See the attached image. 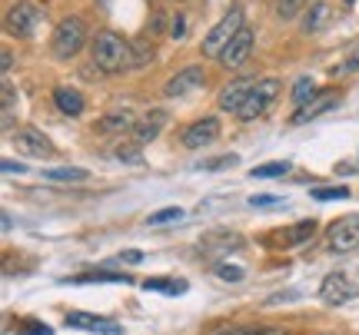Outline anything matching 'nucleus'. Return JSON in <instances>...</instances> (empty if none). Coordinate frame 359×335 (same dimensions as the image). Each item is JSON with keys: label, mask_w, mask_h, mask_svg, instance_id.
I'll return each mask as SVG.
<instances>
[{"label": "nucleus", "mask_w": 359, "mask_h": 335, "mask_svg": "<svg viewBox=\"0 0 359 335\" xmlns=\"http://www.w3.org/2000/svg\"><path fill=\"white\" fill-rule=\"evenodd\" d=\"M336 106H339V97H336L333 90H330V93H320L316 100H309L306 106H299L290 123H293V127H299V123H309V120H316V116H323V113H330V110H336Z\"/></svg>", "instance_id": "nucleus-12"}, {"label": "nucleus", "mask_w": 359, "mask_h": 335, "mask_svg": "<svg viewBox=\"0 0 359 335\" xmlns=\"http://www.w3.org/2000/svg\"><path fill=\"white\" fill-rule=\"evenodd\" d=\"M13 146H17V153L20 156H34V159H47L53 156V143L34 127H24L17 136H13Z\"/></svg>", "instance_id": "nucleus-8"}, {"label": "nucleus", "mask_w": 359, "mask_h": 335, "mask_svg": "<svg viewBox=\"0 0 359 335\" xmlns=\"http://www.w3.org/2000/svg\"><path fill=\"white\" fill-rule=\"evenodd\" d=\"M67 325L70 329H87V332H103V335H120V325L107 322L100 315H90V312H67Z\"/></svg>", "instance_id": "nucleus-16"}, {"label": "nucleus", "mask_w": 359, "mask_h": 335, "mask_svg": "<svg viewBox=\"0 0 359 335\" xmlns=\"http://www.w3.org/2000/svg\"><path fill=\"white\" fill-rule=\"evenodd\" d=\"M223 166H236V156L226 153L219 156V159H210V163H200V169H223Z\"/></svg>", "instance_id": "nucleus-28"}, {"label": "nucleus", "mask_w": 359, "mask_h": 335, "mask_svg": "<svg viewBox=\"0 0 359 335\" xmlns=\"http://www.w3.org/2000/svg\"><path fill=\"white\" fill-rule=\"evenodd\" d=\"M240 236H236V232H213V236H206L203 239V249L206 252H213V249H217V252H230V249H240Z\"/></svg>", "instance_id": "nucleus-19"}, {"label": "nucleus", "mask_w": 359, "mask_h": 335, "mask_svg": "<svg viewBox=\"0 0 359 335\" xmlns=\"http://www.w3.org/2000/svg\"><path fill=\"white\" fill-rule=\"evenodd\" d=\"M180 220H183V209H180V206H167V209H160V213H150L147 226H167V222H180Z\"/></svg>", "instance_id": "nucleus-25"}, {"label": "nucleus", "mask_w": 359, "mask_h": 335, "mask_svg": "<svg viewBox=\"0 0 359 335\" xmlns=\"http://www.w3.org/2000/svg\"><path fill=\"white\" fill-rule=\"evenodd\" d=\"M283 173H290V163H263V166L250 169L253 180H273V176H283Z\"/></svg>", "instance_id": "nucleus-23"}, {"label": "nucleus", "mask_w": 359, "mask_h": 335, "mask_svg": "<svg viewBox=\"0 0 359 335\" xmlns=\"http://www.w3.org/2000/svg\"><path fill=\"white\" fill-rule=\"evenodd\" d=\"M116 159H127V163H137L140 156H137V150H133V146H116Z\"/></svg>", "instance_id": "nucleus-33"}, {"label": "nucleus", "mask_w": 359, "mask_h": 335, "mask_svg": "<svg viewBox=\"0 0 359 335\" xmlns=\"http://www.w3.org/2000/svg\"><path fill=\"white\" fill-rule=\"evenodd\" d=\"M326 243L333 252H353L359 249V216H339L326 229Z\"/></svg>", "instance_id": "nucleus-5"}, {"label": "nucleus", "mask_w": 359, "mask_h": 335, "mask_svg": "<svg viewBox=\"0 0 359 335\" xmlns=\"http://www.w3.org/2000/svg\"><path fill=\"white\" fill-rule=\"evenodd\" d=\"M259 335H280V332H259Z\"/></svg>", "instance_id": "nucleus-40"}, {"label": "nucleus", "mask_w": 359, "mask_h": 335, "mask_svg": "<svg viewBox=\"0 0 359 335\" xmlns=\"http://www.w3.org/2000/svg\"><path fill=\"white\" fill-rule=\"evenodd\" d=\"M40 24H43V13H40L34 3H27V0H20V3L7 13V30L17 34V37H34Z\"/></svg>", "instance_id": "nucleus-6"}, {"label": "nucleus", "mask_w": 359, "mask_h": 335, "mask_svg": "<svg viewBox=\"0 0 359 335\" xmlns=\"http://www.w3.org/2000/svg\"><path fill=\"white\" fill-rule=\"evenodd\" d=\"M4 173H17V176H20L24 166H20V163H11V159H4Z\"/></svg>", "instance_id": "nucleus-36"}, {"label": "nucleus", "mask_w": 359, "mask_h": 335, "mask_svg": "<svg viewBox=\"0 0 359 335\" xmlns=\"http://www.w3.org/2000/svg\"><path fill=\"white\" fill-rule=\"evenodd\" d=\"M253 87H257V77H236L230 87H223V93H219V110L236 116L240 110H243L246 97L253 93Z\"/></svg>", "instance_id": "nucleus-9"}, {"label": "nucleus", "mask_w": 359, "mask_h": 335, "mask_svg": "<svg viewBox=\"0 0 359 335\" xmlns=\"http://www.w3.org/2000/svg\"><path fill=\"white\" fill-rule=\"evenodd\" d=\"M250 53H253V30L243 27V30L226 43V50L219 53V64L226 66V70H230V66H243L246 60H250Z\"/></svg>", "instance_id": "nucleus-11"}, {"label": "nucleus", "mask_w": 359, "mask_h": 335, "mask_svg": "<svg viewBox=\"0 0 359 335\" xmlns=\"http://www.w3.org/2000/svg\"><path fill=\"white\" fill-rule=\"evenodd\" d=\"M90 53H93V64L100 66L103 73H120L123 66H133V50H130V43L120 37V34H114V30L97 34Z\"/></svg>", "instance_id": "nucleus-1"}, {"label": "nucleus", "mask_w": 359, "mask_h": 335, "mask_svg": "<svg viewBox=\"0 0 359 335\" xmlns=\"http://www.w3.org/2000/svg\"><path fill=\"white\" fill-rule=\"evenodd\" d=\"M219 335H246V332H240V329H230V332H219Z\"/></svg>", "instance_id": "nucleus-39"}, {"label": "nucleus", "mask_w": 359, "mask_h": 335, "mask_svg": "<svg viewBox=\"0 0 359 335\" xmlns=\"http://www.w3.org/2000/svg\"><path fill=\"white\" fill-rule=\"evenodd\" d=\"M303 3H306V0H276V17H280V20H293V17H299Z\"/></svg>", "instance_id": "nucleus-26"}, {"label": "nucleus", "mask_w": 359, "mask_h": 335, "mask_svg": "<svg viewBox=\"0 0 359 335\" xmlns=\"http://www.w3.org/2000/svg\"><path fill=\"white\" fill-rule=\"evenodd\" d=\"M217 276L226 279V283H236V279H243V269H236V266H217Z\"/></svg>", "instance_id": "nucleus-29"}, {"label": "nucleus", "mask_w": 359, "mask_h": 335, "mask_svg": "<svg viewBox=\"0 0 359 335\" xmlns=\"http://www.w3.org/2000/svg\"><path fill=\"white\" fill-rule=\"evenodd\" d=\"M20 332H27V335H53L50 325H40V322H24L20 325Z\"/></svg>", "instance_id": "nucleus-30"}, {"label": "nucleus", "mask_w": 359, "mask_h": 335, "mask_svg": "<svg viewBox=\"0 0 359 335\" xmlns=\"http://www.w3.org/2000/svg\"><path fill=\"white\" fill-rule=\"evenodd\" d=\"M0 64H4V73H11V66H13L11 50H4V57H0Z\"/></svg>", "instance_id": "nucleus-37"}, {"label": "nucleus", "mask_w": 359, "mask_h": 335, "mask_svg": "<svg viewBox=\"0 0 359 335\" xmlns=\"http://www.w3.org/2000/svg\"><path fill=\"white\" fill-rule=\"evenodd\" d=\"M83 43H87V24L80 20V17H64L57 30H53V57L57 60H70V57H77L83 50Z\"/></svg>", "instance_id": "nucleus-2"}, {"label": "nucleus", "mask_w": 359, "mask_h": 335, "mask_svg": "<svg viewBox=\"0 0 359 335\" xmlns=\"http://www.w3.org/2000/svg\"><path fill=\"white\" fill-rule=\"evenodd\" d=\"M313 232H316V222H313V220H303V222H296L293 229L286 232V236H290L286 243H290V245H299V243H306Z\"/></svg>", "instance_id": "nucleus-24"}, {"label": "nucleus", "mask_w": 359, "mask_h": 335, "mask_svg": "<svg viewBox=\"0 0 359 335\" xmlns=\"http://www.w3.org/2000/svg\"><path fill=\"white\" fill-rule=\"evenodd\" d=\"M170 34L180 40L183 34H187V20H183V17H177V20H173V27H170Z\"/></svg>", "instance_id": "nucleus-34"}, {"label": "nucleus", "mask_w": 359, "mask_h": 335, "mask_svg": "<svg viewBox=\"0 0 359 335\" xmlns=\"http://www.w3.org/2000/svg\"><path fill=\"white\" fill-rule=\"evenodd\" d=\"M53 104L64 116H80L87 110V100H83V93L74 90V87H57L53 90Z\"/></svg>", "instance_id": "nucleus-17"}, {"label": "nucleus", "mask_w": 359, "mask_h": 335, "mask_svg": "<svg viewBox=\"0 0 359 335\" xmlns=\"http://www.w3.org/2000/svg\"><path fill=\"white\" fill-rule=\"evenodd\" d=\"M349 190L346 186H333V190H313V199H320V203H330V199H346Z\"/></svg>", "instance_id": "nucleus-27"}, {"label": "nucleus", "mask_w": 359, "mask_h": 335, "mask_svg": "<svg viewBox=\"0 0 359 335\" xmlns=\"http://www.w3.org/2000/svg\"><path fill=\"white\" fill-rule=\"evenodd\" d=\"M217 136H219V120L203 116V120H196V123H190V127L183 129V146H187V150H203V146H210Z\"/></svg>", "instance_id": "nucleus-10"}, {"label": "nucleus", "mask_w": 359, "mask_h": 335, "mask_svg": "<svg viewBox=\"0 0 359 335\" xmlns=\"http://www.w3.org/2000/svg\"><path fill=\"white\" fill-rule=\"evenodd\" d=\"M343 70H359V47H356V53H353V57H349V64L343 66Z\"/></svg>", "instance_id": "nucleus-38"}, {"label": "nucleus", "mask_w": 359, "mask_h": 335, "mask_svg": "<svg viewBox=\"0 0 359 335\" xmlns=\"http://www.w3.org/2000/svg\"><path fill=\"white\" fill-rule=\"evenodd\" d=\"M133 110L130 106H116L110 110L107 116H100L97 123H93V133H100V136H110V133H120V129H133Z\"/></svg>", "instance_id": "nucleus-14"}, {"label": "nucleus", "mask_w": 359, "mask_h": 335, "mask_svg": "<svg viewBox=\"0 0 359 335\" xmlns=\"http://www.w3.org/2000/svg\"><path fill=\"white\" fill-rule=\"evenodd\" d=\"M243 27H246L243 24V10H240V7H230V10L223 13V20H219V24L213 27L210 34H206L203 53H206V57H217V60H219V53L226 50V43H230V40L236 37Z\"/></svg>", "instance_id": "nucleus-4"}, {"label": "nucleus", "mask_w": 359, "mask_h": 335, "mask_svg": "<svg viewBox=\"0 0 359 335\" xmlns=\"http://www.w3.org/2000/svg\"><path fill=\"white\" fill-rule=\"evenodd\" d=\"M140 259H143V252H140V249H127V252H120V256H116L114 262H127V266H137Z\"/></svg>", "instance_id": "nucleus-31"}, {"label": "nucleus", "mask_w": 359, "mask_h": 335, "mask_svg": "<svg viewBox=\"0 0 359 335\" xmlns=\"http://www.w3.org/2000/svg\"><path fill=\"white\" fill-rule=\"evenodd\" d=\"M143 289H154V292H167V296H180L187 292V283L183 279H147Z\"/></svg>", "instance_id": "nucleus-22"}, {"label": "nucleus", "mask_w": 359, "mask_h": 335, "mask_svg": "<svg viewBox=\"0 0 359 335\" xmlns=\"http://www.w3.org/2000/svg\"><path fill=\"white\" fill-rule=\"evenodd\" d=\"M280 196H250V206H280Z\"/></svg>", "instance_id": "nucleus-32"}, {"label": "nucleus", "mask_w": 359, "mask_h": 335, "mask_svg": "<svg viewBox=\"0 0 359 335\" xmlns=\"http://www.w3.org/2000/svg\"><path fill=\"white\" fill-rule=\"evenodd\" d=\"M90 173L87 169H77V166H60V169H43V180L50 183H83Z\"/></svg>", "instance_id": "nucleus-20"}, {"label": "nucleus", "mask_w": 359, "mask_h": 335, "mask_svg": "<svg viewBox=\"0 0 359 335\" xmlns=\"http://www.w3.org/2000/svg\"><path fill=\"white\" fill-rule=\"evenodd\" d=\"M13 104V90H11V80H4V110H11Z\"/></svg>", "instance_id": "nucleus-35"}, {"label": "nucleus", "mask_w": 359, "mask_h": 335, "mask_svg": "<svg viewBox=\"0 0 359 335\" xmlns=\"http://www.w3.org/2000/svg\"><path fill=\"white\" fill-rule=\"evenodd\" d=\"M320 93H316V80L313 77H299L296 80V87H293V104H296V110L299 106H306L309 100H316Z\"/></svg>", "instance_id": "nucleus-21"}, {"label": "nucleus", "mask_w": 359, "mask_h": 335, "mask_svg": "<svg viewBox=\"0 0 359 335\" xmlns=\"http://www.w3.org/2000/svg\"><path fill=\"white\" fill-rule=\"evenodd\" d=\"M330 20H333V7L330 3H313L303 13V34H320V30H326Z\"/></svg>", "instance_id": "nucleus-18"}, {"label": "nucleus", "mask_w": 359, "mask_h": 335, "mask_svg": "<svg viewBox=\"0 0 359 335\" xmlns=\"http://www.w3.org/2000/svg\"><path fill=\"white\" fill-rule=\"evenodd\" d=\"M167 110H150V113L143 116L140 123L133 127V140H137V146H143V143H150L160 136V129L167 127Z\"/></svg>", "instance_id": "nucleus-15"}, {"label": "nucleus", "mask_w": 359, "mask_h": 335, "mask_svg": "<svg viewBox=\"0 0 359 335\" xmlns=\"http://www.w3.org/2000/svg\"><path fill=\"white\" fill-rule=\"evenodd\" d=\"M196 87H203V66H187V70H180L173 80H167L163 93H167V97H187V93H193Z\"/></svg>", "instance_id": "nucleus-13"}, {"label": "nucleus", "mask_w": 359, "mask_h": 335, "mask_svg": "<svg viewBox=\"0 0 359 335\" xmlns=\"http://www.w3.org/2000/svg\"><path fill=\"white\" fill-rule=\"evenodd\" d=\"M353 296H356V285L349 283L346 272H330L320 285V299L326 302V306H333V309L336 306H346Z\"/></svg>", "instance_id": "nucleus-7"}, {"label": "nucleus", "mask_w": 359, "mask_h": 335, "mask_svg": "<svg viewBox=\"0 0 359 335\" xmlns=\"http://www.w3.org/2000/svg\"><path fill=\"white\" fill-rule=\"evenodd\" d=\"M280 93H283V83L276 77H259L257 80V87H253V93L246 97V104H243V110H240V120H257V116H263V113H269V106L280 100Z\"/></svg>", "instance_id": "nucleus-3"}]
</instances>
